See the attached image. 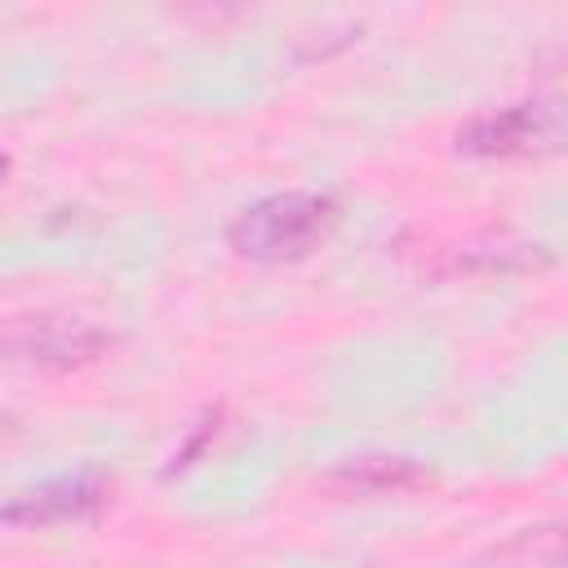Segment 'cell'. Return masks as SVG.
<instances>
[{
	"label": "cell",
	"mask_w": 568,
	"mask_h": 568,
	"mask_svg": "<svg viewBox=\"0 0 568 568\" xmlns=\"http://www.w3.org/2000/svg\"><path fill=\"white\" fill-rule=\"evenodd\" d=\"M337 204L320 191H280L248 204L231 222V248L253 262H297L328 240Z\"/></svg>",
	"instance_id": "cell-1"
},
{
	"label": "cell",
	"mask_w": 568,
	"mask_h": 568,
	"mask_svg": "<svg viewBox=\"0 0 568 568\" xmlns=\"http://www.w3.org/2000/svg\"><path fill=\"white\" fill-rule=\"evenodd\" d=\"M111 351V333L80 315H58V311H36V315H13L0 324V359L44 368V373H71Z\"/></svg>",
	"instance_id": "cell-2"
},
{
	"label": "cell",
	"mask_w": 568,
	"mask_h": 568,
	"mask_svg": "<svg viewBox=\"0 0 568 568\" xmlns=\"http://www.w3.org/2000/svg\"><path fill=\"white\" fill-rule=\"evenodd\" d=\"M564 138V120L550 102H515L488 115H475L457 133V151L484 155V160H506V155H546Z\"/></svg>",
	"instance_id": "cell-3"
},
{
	"label": "cell",
	"mask_w": 568,
	"mask_h": 568,
	"mask_svg": "<svg viewBox=\"0 0 568 568\" xmlns=\"http://www.w3.org/2000/svg\"><path fill=\"white\" fill-rule=\"evenodd\" d=\"M102 501H106V479L98 470H71L13 493L0 506V519L13 528H53V524H75L93 515Z\"/></svg>",
	"instance_id": "cell-4"
},
{
	"label": "cell",
	"mask_w": 568,
	"mask_h": 568,
	"mask_svg": "<svg viewBox=\"0 0 568 568\" xmlns=\"http://www.w3.org/2000/svg\"><path fill=\"white\" fill-rule=\"evenodd\" d=\"M430 484V470L413 457H351L337 470H328L324 488L337 497H399V493H417Z\"/></svg>",
	"instance_id": "cell-5"
}]
</instances>
